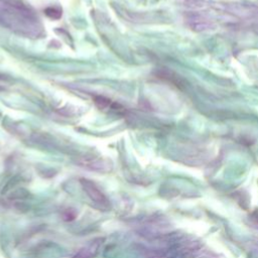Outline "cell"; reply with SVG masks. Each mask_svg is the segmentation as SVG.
Here are the masks:
<instances>
[{"label":"cell","mask_w":258,"mask_h":258,"mask_svg":"<svg viewBox=\"0 0 258 258\" xmlns=\"http://www.w3.org/2000/svg\"><path fill=\"white\" fill-rule=\"evenodd\" d=\"M45 12H51V13H48V14H47V15H48L49 17H51V18H56V16L54 15L55 13L58 14V15H61V12H60L59 10H56L55 8H47V9L45 10Z\"/></svg>","instance_id":"1"}]
</instances>
